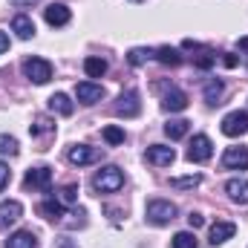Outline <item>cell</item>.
I'll list each match as a JSON object with an SVG mask.
<instances>
[{
    "instance_id": "cell-1",
    "label": "cell",
    "mask_w": 248,
    "mask_h": 248,
    "mask_svg": "<svg viewBox=\"0 0 248 248\" xmlns=\"http://www.w3.org/2000/svg\"><path fill=\"white\" fill-rule=\"evenodd\" d=\"M122 187H124V170L116 168V165H107L93 176V190L95 193H116Z\"/></svg>"
},
{
    "instance_id": "cell-2",
    "label": "cell",
    "mask_w": 248,
    "mask_h": 248,
    "mask_svg": "<svg viewBox=\"0 0 248 248\" xmlns=\"http://www.w3.org/2000/svg\"><path fill=\"white\" fill-rule=\"evenodd\" d=\"M176 205L170 202V199H150L147 202V208H144V217H147V222H153V225H168V222H173L176 219Z\"/></svg>"
},
{
    "instance_id": "cell-3",
    "label": "cell",
    "mask_w": 248,
    "mask_h": 248,
    "mask_svg": "<svg viewBox=\"0 0 248 248\" xmlns=\"http://www.w3.org/2000/svg\"><path fill=\"white\" fill-rule=\"evenodd\" d=\"M187 162H193V165H202V162H208L211 156H214V141L205 136V133H199V136H193L190 139V147H187Z\"/></svg>"
},
{
    "instance_id": "cell-4",
    "label": "cell",
    "mask_w": 248,
    "mask_h": 248,
    "mask_svg": "<svg viewBox=\"0 0 248 248\" xmlns=\"http://www.w3.org/2000/svg\"><path fill=\"white\" fill-rule=\"evenodd\" d=\"M23 75L32 84H46L52 78V63L46 61V58H26L23 61Z\"/></svg>"
},
{
    "instance_id": "cell-5",
    "label": "cell",
    "mask_w": 248,
    "mask_h": 248,
    "mask_svg": "<svg viewBox=\"0 0 248 248\" xmlns=\"http://www.w3.org/2000/svg\"><path fill=\"white\" fill-rule=\"evenodd\" d=\"M52 185V168L49 165H41V168H32L23 179V187L26 190H49Z\"/></svg>"
},
{
    "instance_id": "cell-6",
    "label": "cell",
    "mask_w": 248,
    "mask_h": 248,
    "mask_svg": "<svg viewBox=\"0 0 248 248\" xmlns=\"http://www.w3.org/2000/svg\"><path fill=\"white\" fill-rule=\"evenodd\" d=\"M222 133L228 139H237V136H246L248 133V113L246 110H234L222 119Z\"/></svg>"
},
{
    "instance_id": "cell-7",
    "label": "cell",
    "mask_w": 248,
    "mask_h": 248,
    "mask_svg": "<svg viewBox=\"0 0 248 248\" xmlns=\"http://www.w3.org/2000/svg\"><path fill=\"white\" fill-rule=\"evenodd\" d=\"M66 159H69L72 165L84 168V165L98 162V159H101V150H98V147H90V144H72V147H69V153H66Z\"/></svg>"
},
{
    "instance_id": "cell-8",
    "label": "cell",
    "mask_w": 248,
    "mask_h": 248,
    "mask_svg": "<svg viewBox=\"0 0 248 248\" xmlns=\"http://www.w3.org/2000/svg\"><path fill=\"white\" fill-rule=\"evenodd\" d=\"M144 159H147L150 165H156V168H170V165L176 162V150L168 147V144H150L147 153H144Z\"/></svg>"
},
{
    "instance_id": "cell-9",
    "label": "cell",
    "mask_w": 248,
    "mask_h": 248,
    "mask_svg": "<svg viewBox=\"0 0 248 248\" xmlns=\"http://www.w3.org/2000/svg\"><path fill=\"white\" fill-rule=\"evenodd\" d=\"M75 98H78L81 104H98V101L104 98V87L95 84V81H81V84L75 87Z\"/></svg>"
},
{
    "instance_id": "cell-10",
    "label": "cell",
    "mask_w": 248,
    "mask_h": 248,
    "mask_svg": "<svg viewBox=\"0 0 248 248\" xmlns=\"http://www.w3.org/2000/svg\"><path fill=\"white\" fill-rule=\"evenodd\" d=\"M139 110H141L139 93H136V90H124L122 95H119L116 113H119V116H124V119H133V116H139Z\"/></svg>"
},
{
    "instance_id": "cell-11",
    "label": "cell",
    "mask_w": 248,
    "mask_h": 248,
    "mask_svg": "<svg viewBox=\"0 0 248 248\" xmlns=\"http://www.w3.org/2000/svg\"><path fill=\"white\" fill-rule=\"evenodd\" d=\"M187 107V95L179 90V87H168L165 95H162V110L165 113H182Z\"/></svg>"
},
{
    "instance_id": "cell-12",
    "label": "cell",
    "mask_w": 248,
    "mask_h": 248,
    "mask_svg": "<svg viewBox=\"0 0 248 248\" xmlns=\"http://www.w3.org/2000/svg\"><path fill=\"white\" fill-rule=\"evenodd\" d=\"M222 168H228V170H246L248 168V147H228L222 153Z\"/></svg>"
},
{
    "instance_id": "cell-13",
    "label": "cell",
    "mask_w": 248,
    "mask_h": 248,
    "mask_svg": "<svg viewBox=\"0 0 248 248\" xmlns=\"http://www.w3.org/2000/svg\"><path fill=\"white\" fill-rule=\"evenodd\" d=\"M44 20H46L49 26H66V23L72 20V12H69V6H63V3H49V6L44 9Z\"/></svg>"
},
{
    "instance_id": "cell-14",
    "label": "cell",
    "mask_w": 248,
    "mask_h": 248,
    "mask_svg": "<svg viewBox=\"0 0 248 248\" xmlns=\"http://www.w3.org/2000/svg\"><path fill=\"white\" fill-rule=\"evenodd\" d=\"M38 214H41L44 219H49V222H61L63 217H66V205H61L58 196H52V199H44V202L38 205Z\"/></svg>"
},
{
    "instance_id": "cell-15",
    "label": "cell",
    "mask_w": 248,
    "mask_h": 248,
    "mask_svg": "<svg viewBox=\"0 0 248 248\" xmlns=\"http://www.w3.org/2000/svg\"><path fill=\"white\" fill-rule=\"evenodd\" d=\"M23 217V205L17 199H6L0 202V228H9L12 222H17Z\"/></svg>"
},
{
    "instance_id": "cell-16",
    "label": "cell",
    "mask_w": 248,
    "mask_h": 248,
    "mask_svg": "<svg viewBox=\"0 0 248 248\" xmlns=\"http://www.w3.org/2000/svg\"><path fill=\"white\" fill-rule=\"evenodd\" d=\"M225 193H228L231 202L248 205V179H228L225 182Z\"/></svg>"
},
{
    "instance_id": "cell-17",
    "label": "cell",
    "mask_w": 248,
    "mask_h": 248,
    "mask_svg": "<svg viewBox=\"0 0 248 248\" xmlns=\"http://www.w3.org/2000/svg\"><path fill=\"white\" fill-rule=\"evenodd\" d=\"M234 234H237V225H234V222H214V225H211V246H222V243H228Z\"/></svg>"
},
{
    "instance_id": "cell-18",
    "label": "cell",
    "mask_w": 248,
    "mask_h": 248,
    "mask_svg": "<svg viewBox=\"0 0 248 248\" xmlns=\"http://www.w3.org/2000/svg\"><path fill=\"white\" fill-rule=\"evenodd\" d=\"M6 248H38V237H35L29 228H23V231H15V234L6 240Z\"/></svg>"
},
{
    "instance_id": "cell-19",
    "label": "cell",
    "mask_w": 248,
    "mask_h": 248,
    "mask_svg": "<svg viewBox=\"0 0 248 248\" xmlns=\"http://www.w3.org/2000/svg\"><path fill=\"white\" fill-rule=\"evenodd\" d=\"M12 32H15L20 41H29V38L35 35V23H32V17H29V15H15V20H12Z\"/></svg>"
},
{
    "instance_id": "cell-20",
    "label": "cell",
    "mask_w": 248,
    "mask_h": 248,
    "mask_svg": "<svg viewBox=\"0 0 248 248\" xmlns=\"http://www.w3.org/2000/svg\"><path fill=\"white\" fill-rule=\"evenodd\" d=\"M202 93H205V101H208L211 107H217V104H222L219 98H222V93H225V84H222L219 78H208L205 87H202Z\"/></svg>"
},
{
    "instance_id": "cell-21",
    "label": "cell",
    "mask_w": 248,
    "mask_h": 248,
    "mask_svg": "<svg viewBox=\"0 0 248 248\" xmlns=\"http://www.w3.org/2000/svg\"><path fill=\"white\" fill-rule=\"evenodd\" d=\"M49 110H52V113H58V116H72L75 104L69 101V95H66V93H55V95H49Z\"/></svg>"
},
{
    "instance_id": "cell-22",
    "label": "cell",
    "mask_w": 248,
    "mask_h": 248,
    "mask_svg": "<svg viewBox=\"0 0 248 248\" xmlns=\"http://www.w3.org/2000/svg\"><path fill=\"white\" fill-rule=\"evenodd\" d=\"M187 130H190V122H187V119H170V122L165 124V133H168V139H170V141L185 139Z\"/></svg>"
},
{
    "instance_id": "cell-23",
    "label": "cell",
    "mask_w": 248,
    "mask_h": 248,
    "mask_svg": "<svg viewBox=\"0 0 248 248\" xmlns=\"http://www.w3.org/2000/svg\"><path fill=\"white\" fill-rule=\"evenodd\" d=\"M153 58L159 63H165V66H179V63H182V52L173 49V46H159Z\"/></svg>"
},
{
    "instance_id": "cell-24",
    "label": "cell",
    "mask_w": 248,
    "mask_h": 248,
    "mask_svg": "<svg viewBox=\"0 0 248 248\" xmlns=\"http://www.w3.org/2000/svg\"><path fill=\"white\" fill-rule=\"evenodd\" d=\"M153 55H156V49H147V46H133V49L127 52V63H130V66H141V63L150 61Z\"/></svg>"
},
{
    "instance_id": "cell-25",
    "label": "cell",
    "mask_w": 248,
    "mask_h": 248,
    "mask_svg": "<svg viewBox=\"0 0 248 248\" xmlns=\"http://www.w3.org/2000/svg\"><path fill=\"white\" fill-rule=\"evenodd\" d=\"M17 153H20L17 139L9 136V133H0V156H17Z\"/></svg>"
},
{
    "instance_id": "cell-26",
    "label": "cell",
    "mask_w": 248,
    "mask_h": 248,
    "mask_svg": "<svg viewBox=\"0 0 248 248\" xmlns=\"http://www.w3.org/2000/svg\"><path fill=\"white\" fill-rule=\"evenodd\" d=\"M84 72H87L90 78H101V75L107 72V61H104V58H87V61H84Z\"/></svg>"
},
{
    "instance_id": "cell-27",
    "label": "cell",
    "mask_w": 248,
    "mask_h": 248,
    "mask_svg": "<svg viewBox=\"0 0 248 248\" xmlns=\"http://www.w3.org/2000/svg\"><path fill=\"white\" fill-rule=\"evenodd\" d=\"M202 185V173H190V176H179V179H170V187L176 190H187V187Z\"/></svg>"
},
{
    "instance_id": "cell-28",
    "label": "cell",
    "mask_w": 248,
    "mask_h": 248,
    "mask_svg": "<svg viewBox=\"0 0 248 248\" xmlns=\"http://www.w3.org/2000/svg\"><path fill=\"white\" fill-rule=\"evenodd\" d=\"M170 246H173V248H199V246H196V237H193L190 231H179V234H173Z\"/></svg>"
},
{
    "instance_id": "cell-29",
    "label": "cell",
    "mask_w": 248,
    "mask_h": 248,
    "mask_svg": "<svg viewBox=\"0 0 248 248\" xmlns=\"http://www.w3.org/2000/svg\"><path fill=\"white\" fill-rule=\"evenodd\" d=\"M104 141H107L110 147H116V144H124V130H122V127H116V124L104 127Z\"/></svg>"
},
{
    "instance_id": "cell-30",
    "label": "cell",
    "mask_w": 248,
    "mask_h": 248,
    "mask_svg": "<svg viewBox=\"0 0 248 248\" xmlns=\"http://www.w3.org/2000/svg\"><path fill=\"white\" fill-rule=\"evenodd\" d=\"M214 63H217V55H214L211 49H202V55L193 58V66H196V69H211Z\"/></svg>"
},
{
    "instance_id": "cell-31",
    "label": "cell",
    "mask_w": 248,
    "mask_h": 248,
    "mask_svg": "<svg viewBox=\"0 0 248 248\" xmlns=\"http://www.w3.org/2000/svg\"><path fill=\"white\" fill-rule=\"evenodd\" d=\"M58 199H61V205H75L78 202V185H63Z\"/></svg>"
},
{
    "instance_id": "cell-32",
    "label": "cell",
    "mask_w": 248,
    "mask_h": 248,
    "mask_svg": "<svg viewBox=\"0 0 248 248\" xmlns=\"http://www.w3.org/2000/svg\"><path fill=\"white\" fill-rule=\"evenodd\" d=\"M46 130H52V122H49L46 116H41V119H35V124L29 127V133H32V136H41V133H46Z\"/></svg>"
},
{
    "instance_id": "cell-33",
    "label": "cell",
    "mask_w": 248,
    "mask_h": 248,
    "mask_svg": "<svg viewBox=\"0 0 248 248\" xmlns=\"http://www.w3.org/2000/svg\"><path fill=\"white\" fill-rule=\"evenodd\" d=\"M9 182H12V170H9V165H6V162H0V190L9 185Z\"/></svg>"
},
{
    "instance_id": "cell-34",
    "label": "cell",
    "mask_w": 248,
    "mask_h": 248,
    "mask_svg": "<svg viewBox=\"0 0 248 248\" xmlns=\"http://www.w3.org/2000/svg\"><path fill=\"white\" fill-rule=\"evenodd\" d=\"M187 225H190V228H202V225H205V219H202V214H196V211H193V214L187 217Z\"/></svg>"
},
{
    "instance_id": "cell-35",
    "label": "cell",
    "mask_w": 248,
    "mask_h": 248,
    "mask_svg": "<svg viewBox=\"0 0 248 248\" xmlns=\"http://www.w3.org/2000/svg\"><path fill=\"white\" fill-rule=\"evenodd\" d=\"M6 49H9V35H6V32H0V55H3Z\"/></svg>"
},
{
    "instance_id": "cell-36",
    "label": "cell",
    "mask_w": 248,
    "mask_h": 248,
    "mask_svg": "<svg viewBox=\"0 0 248 248\" xmlns=\"http://www.w3.org/2000/svg\"><path fill=\"white\" fill-rule=\"evenodd\" d=\"M240 49L246 52V55H243V61H246V66H248V38H240Z\"/></svg>"
},
{
    "instance_id": "cell-37",
    "label": "cell",
    "mask_w": 248,
    "mask_h": 248,
    "mask_svg": "<svg viewBox=\"0 0 248 248\" xmlns=\"http://www.w3.org/2000/svg\"><path fill=\"white\" fill-rule=\"evenodd\" d=\"M222 63H225V66H237V58H234L231 52H225V55H222Z\"/></svg>"
},
{
    "instance_id": "cell-38",
    "label": "cell",
    "mask_w": 248,
    "mask_h": 248,
    "mask_svg": "<svg viewBox=\"0 0 248 248\" xmlns=\"http://www.w3.org/2000/svg\"><path fill=\"white\" fill-rule=\"evenodd\" d=\"M15 6H32V3H38V0H12Z\"/></svg>"
}]
</instances>
